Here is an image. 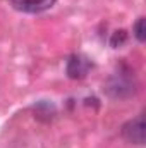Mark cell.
Segmentation results:
<instances>
[{"label": "cell", "mask_w": 146, "mask_h": 148, "mask_svg": "<svg viewBox=\"0 0 146 148\" xmlns=\"http://www.w3.org/2000/svg\"><path fill=\"white\" fill-rule=\"evenodd\" d=\"M107 91L113 98H126L138 91V81L131 73H117L113 74L107 83Z\"/></svg>", "instance_id": "cell-1"}, {"label": "cell", "mask_w": 146, "mask_h": 148, "mask_svg": "<svg viewBox=\"0 0 146 148\" xmlns=\"http://www.w3.org/2000/svg\"><path fill=\"white\" fill-rule=\"evenodd\" d=\"M120 133H122V138H124L126 141H129V143H132V145H139V147L145 145V141H146L145 117H143V115H138V117L127 121V122L122 126Z\"/></svg>", "instance_id": "cell-2"}, {"label": "cell", "mask_w": 146, "mask_h": 148, "mask_svg": "<svg viewBox=\"0 0 146 148\" xmlns=\"http://www.w3.org/2000/svg\"><path fill=\"white\" fill-rule=\"evenodd\" d=\"M55 2L57 0H10V5L19 12L40 14V12H45V10L52 9L55 5Z\"/></svg>", "instance_id": "cell-3"}, {"label": "cell", "mask_w": 146, "mask_h": 148, "mask_svg": "<svg viewBox=\"0 0 146 148\" xmlns=\"http://www.w3.org/2000/svg\"><path fill=\"white\" fill-rule=\"evenodd\" d=\"M89 67H91V62L88 59H84L83 55H72L67 60L65 71H67V76L71 79H81V77H84L88 74Z\"/></svg>", "instance_id": "cell-4"}, {"label": "cell", "mask_w": 146, "mask_h": 148, "mask_svg": "<svg viewBox=\"0 0 146 148\" xmlns=\"http://www.w3.org/2000/svg\"><path fill=\"white\" fill-rule=\"evenodd\" d=\"M132 35L139 43H145L146 40V28H145V17H138V21L132 26Z\"/></svg>", "instance_id": "cell-5"}, {"label": "cell", "mask_w": 146, "mask_h": 148, "mask_svg": "<svg viewBox=\"0 0 146 148\" xmlns=\"http://www.w3.org/2000/svg\"><path fill=\"white\" fill-rule=\"evenodd\" d=\"M126 40H127V33H126L124 29H120V31H115V33L112 35L110 45H112L113 48H119V47H122V45L126 43Z\"/></svg>", "instance_id": "cell-6"}]
</instances>
